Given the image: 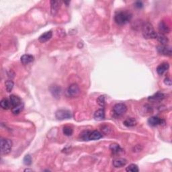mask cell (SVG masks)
<instances>
[{
    "instance_id": "obj_3",
    "label": "cell",
    "mask_w": 172,
    "mask_h": 172,
    "mask_svg": "<svg viewBox=\"0 0 172 172\" xmlns=\"http://www.w3.org/2000/svg\"><path fill=\"white\" fill-rule=\"evenodd\" d=\"M80 137L84 141H91V140H92V141H96V140L101 139L102 137V134L97 131H83V133L81 134Z\"/></svg>"
},
{
    "instance_id": "obj_23",
    "label": "cell",
    "mask_w": 172,
    "mask_h": 172,
    "mask_svg": "<svg viewBox=\"0 0 172 172\" xmlns=\"http://www.w3.org/2000/svg\"><path fill=\"white\" fill-rule=\"evenodd\" d=\"M0 105H1V107L4 110H8L9 108L11 107V103H10V100L7 99H3L0 102Z\"/></svg>"
},
{
    "instance_id": "obj_16",
    "label": "cell",
    "mask_w": 172,
    "mask_h": 172,
    "mask_svg": "<svg viewBox=\"0 0 172 172\" xmlns=\"http://www.w3.org/2000/svg\"><path fill=\"white\" fill-rule=\"evenodd\" d=\"M52 31L46 32L45 33L42 34V35L39 37L38 41L39 42H42V43H44V42L49 41V40L52 38Z\"/></svg>"
},
{
    "instance_id": "obj_9",
    "label": "cell",
    "mask_w": 172,
    "mask_h": 172,
    "mask_svg": "<svg viewBox=\"0 0 172 172\" xmlns=\"http://www.w3.org/2000/svg\"><path fill=\"white\" fill-rule=\"evenodd\" d=\"M148 123L149 124V125L152 126H156L158 125H161V124H165V120H163V119L159 118L157 117V116H152L149 118L148 120Z\"/></svg>"
},
{
    "instance_id": "obj_4",
    "label": "cell",
    "mask_w": 172,
    "mask_h": 172,
    "mask_svg": "<svg viewBox=\"0 0 172 172\" xmlns=\"http://www.w3.org/2000/svg\"><path fill=\"white\" fill-rule=\"evenodd\" d=\"M12 141L7 139L1 140V155H7L11 152L12 148Z\"/></svg>"
},
{
    "instance_id": "obj_14",
    "label": "cell",
    "mask_w": 172,
    "mask_h": 172,
    "mask_svg": "<svg viewBox=\"0 0 172 172\" xmlns=\"http://www.w3.org/2000/svg\"><path fill=\"white\" fill-rule=\"evenodd\" d=\"M127 160L124 158H117L113 161V165L116 168H120L125 166Z\"/></svg>"
},
{
    "instance_id": "obj_13",
    "label": "cell",
    "mask_w": 172,
    "mask_h": 172,
    "mask_svg": "<svg viewBox=\"0 0 172 172\" xmlns=\"http://www.w3.org/2000/svg\"><path fill=\"white\" fill-rule=\"evenodd\" d=\"M164 98H165V95L163 93H161V92H157V93L155 94L154 95H153V96H150L149 98H148V100L151 102H157L161 101V100H163Z\"/></svg>"
},
{
    "instance_id": "obj_26",
    "label": "cell",
    "mask_w": 172,
    "mask_h": 172,
    "mask_svg": "<svg viewBox=\"0 0 172 172\" xmlns=\"http://www.w3.org/2000/svg\"><path fill=\"white\" fill-rule=\"evenodd\" d=\"M63 134H64L65 135L71 136V135H72L73 131V129L69 126H65L63 129Z\"/></svg>"
},
{
    "instance_id": "obj_15",
    "label": "cell",
    "mask_w": 172,
    "mask_h": 172,
    "mask_svg": "<svg viewBox=\"0 0 172 172\" xmlns=\"http://www.w3.org/2000/svg\"><path fill=\"white\" fill-rule=\"evenodd\" d=\"M34 60V57L32 56V55H28V54L22 55L20 59L21 62H22V63L24 65H28L29 64V63L33 62Z\"/></svg>"
},
{
    "instance_id": "obj_27",
    "label": "cell",
    "mask_w": 172,
    "mask_h": 172,
    "mask_svg": "<svg viewBox=\"0 0 172 172\" xmlns=\"http://www.w3.org/2000/svg\"><path fill=\"white\" fill-rule=\"evenodd\" d=\"M24 163L26 165H30L32 164V157L30 155H26L24 158Z\"/></svg>"
},
{
    "instance_id": "obj_2",
    "label": "cell",
    "mask_w": 172,
    "mask_h": 172,
    "mask_svg": "<svg viewBox=\"0 0 172 172\" xmlns=\"http://www.w3.org/2000/svg\"><path fill=\"white\" fill-rule=\"evenodd\" d=\"M142 32L145 38L151 39L157 38V33L155 32L153 25L149 22H145L142 25Z\"/></svg>"
},
{
    "instance_id": "obj_19",
    "label": "cell",
    "mask_w": 172,
    "mask_h": 172,
    "mask_svg": "<svg viewBox=\"0 0 172 172\" xmlns=\"http://www.w3.org/2000/svg\"><path fill=\"white\" fill-rule=\"evenodd\" d=\"M50 90H51L52 95L55 97L58 98V97H60L61 93V89L60 87H59L58 86H53L51 87Z\"/></svg>"
},
{
    "instance_id": "obj_30",
    "label": "cell",
    "mask_w": 172,
    "mask_h": 172,
    "mask_svg": "<svg viewBox=\"0 0 172 172\" xmlns=\"http://www.w3.org/2000/svg\"><path fill=\"white\" fill-rule=\"evenodd\" d=\"M134 6L137 7V8H142V6H143V4H142L141 1H137L134 4Z\"/></svg>"
},
{
    "instance_id": "obj_31",
    "label": "cell",
    "mask_w": 172,
    "mask_h": 172,
    "mask_svg": "<svg viewBox=\"0 0 172 172\" xmlns=\"http://www.w3.org/2000/svg\"><path fill=\"white\" fill-rule=\"evenodd\" d=\"M164 82H165V83L166 85H168V86H170L171 84V81L169 78H165V80H164Z\"/></svg>"
},
{
    "instance_id": "obj_32",
    "label": "cell",
    "mask_w": 172,
    "mask_h": 172,
    "mask_svg": "<svg viewBox=\"0 0 172 172\" xmlns=\"http://www.w3.org/2000/svg\"><path fill=\"white\" fill-rule=\"evenodd\" d=\"M25 171H32V169H26L24 170Z\"/></svg>"
},
{
    "instance_id": "obj_22",
    "label": "cell",
    "mask_w": 172,
    "mask_h": 172,
    "mask_svg": "<svg viewBox=\"0 0 172 172\" xmlns=\"http://www.w3.org/2000/svg\"><path fill=\"white\" fill-rule=\"evenodd\" d=\"M124 124L127 127H132L135 126L137 124V120L133 118H129L124 120Z\"/></svg>"
},
{
    "instance_id": "obj_7",
    "label": "cell",
    "mask_w": 172,
    "mask_h": 172,
    "mask_svg": "<svg viewBox=\"0 0 172 172\" xmlns=\"http://www.w3.org/2000/svg\"><path fill=\"white\" fill-rule=\"evenodd\" d=\"M55 116L58 120H63L65 119H69L72 117V114L69 110H59L55 113Z\"/></svg>"
},
{
    "instance_id": "obj_29",
    "label": "cell",
    "mask_w": 172,
    "mask_h": 172,
    "mask_svg": "<svg viewBox=\"0 0 172 172\" xmlns=\"http://www.w3.org/2000/svg\"><path fill=\"white\" fill-rule=\"evenodd\" d=\"M22 109H23V106L21 104L19 106L13 108H12V112H13V114H14L16 115V114H19L21 111L22 110Z\"/></svg>"
},
{
    "instance_id": "obj_20",
    "label": "cell",
    "mask_w": 172,
    "mask_h": 172,
    "mask_svg": "<svg viewBox=\"0 0 172 172\" xmlns=\"http://www.w3.org/2000/svg\"><path fill=\"white\" fill-rule=\"evenodd\" d=\"M157 38L158 40V41L161 44V45H168V43L169 42L168 38L162 34H157Z\"/></svg>"
},
{
    "instance_id": "obj_10",
    "label": "cell",
    "mask_w": 172,
    "mask_h": 172,
    "mask_svg": "<svg viewBox=\"0 0 172 172\" xmlns=\"http://www.w3.org/2000/svg\"><path fill=\"white\" fill-rule=\"evenodd\" d=\"M62 4V1H51V14L55 16L57 14L60 9L61 6Z\"/></svg>"
},
{
    "instance_id": "obj_25",
    "label": "cell",
    "mask_w": 172,
    "mask_h": 172,
    "mask_svg": "<svg viewBox=\"0 0 172 172\" xmlns=\"http://www.w3.org/2000/svg\"><path fill=\"white\" fill-rule=\"evenodd\" d=\"M6 89L7 92H11L14 88V82L12 80H7L6 81Z\"/></svg>"
},
{
    "instance_id": "obj_5",
    "label": "cell",
    "mask_w": 172,
    "mask_h": 172,
    "mask_svg": "<svg viewBox=\"0 0 172 172\" xmlns=\"http://www.w3.org/2000/svg\"><path fill=\"white\" fill-rule=\"evenodd\" d=\"M127 107L125 104H123V103H118L114 105L113 108V112L114 114L116 116H122L124 115V114L126 112Z\"/></svg>"
},
{
    "instance_id": "obj_24",
    "label": "cell",
    "mask_w": 172,
    "mask_h": 172,
    "mask_svg": "<svg viewBox=\"0 0 172 172\" xmlns=\"http://www.w3.org/2000/svg\"><path fill=\"white\" fill-rule=\"evenodd\" d=\"M126 171L128 172H138L139 169L138 166L135 164H131L126 168Z\"/></svg>"
},
{
    "instance_id": "obj_28",
    "label": "cell",
    "mask_w": 172,
    "mask_h": 172,
    "mask_svg": "<svg viewBox=\"0 0 172 172\" xmlns=\"http://www.w3.org/2000/svg\"><path fill=\"white\" fill-rule=\"evenodd\" d=\"M97 102L100 106L104 107L105 105V97L104 96H100L98 97V98L97 99Z\"/></svg>"
},
{
    "instance_id": "obj_21",
    "label": "cell",
    "mask_w": 172,
    "mask_h": 172,
    "mask_svg": "<svg viewBox=\"0 0 172 172\" xmlns=\"http://www.w3.org/2000/svg\"><path fill=\"white\" fill-rule=\"evenodd\" d=\"M110 149L113 154H118L123 151V149L118 144H112L110 147Z\"/></svg>"
},
{
    "instance_id": "obj_12",
    "label": "cell",
    "mask_w": 172,
    "mask_h": 172,
    "mask_svg": "<svg viewBox=\"0 0 172 172\" xmlns=\"http://www.w3.org/2000/svg\"><path fill=\"white\" fill-rule=\"evenodd\" d=\"M158 28L160 34H164V35H165V34L169 33V32H170V29H169V26L166 24L164 21H161L159 24Z\"/></svg>"
},
{
    "instance_id": "obj_8",
    "label": "cell",
    "mask_w": 172,
    "mask_h": 172,
    "mask_svg": "<svg viewBox=\"0 0 172 172\" xmlns=\"http://www.w3.org/2000/svg\"><path fill=\"white\" fill-rule=\"evenodd\" d=\"M157 52L160 55H164V56H171L172 52L170 47L168 45H159L157 48Z\"/></svg>"
},
{
    "instance_id": "obj_6",
    "label": "cell",
    "mask_w": 172,
    "mask_h": 172,
    "mask_svg": "<svg viewBox=\"0 0 172 172\" xmlns=\"http://www.w3.org/2000/svg\"><path fill=\"white\" fill-rule=\"evenodd\" d=\"M80 93V89H79L78 84L73 83L67 88V94L69 97H76Z\"/></svg>"
},
{
    "instance_id": "obj_17",
    "label": "cell",
    "mask_w": 172,
    "mask_h": 172,
    "mask_svg": "<svg viewBox=\"0 0 172 172\" xmlns=\"http://www.w3.org/2000/svg\"><path fill=\"white\" fill-rule=\"evenodd\" d=\"M169 67V65L168 63H163L159 65L157 68V72L159 75H163L164 73H165L168 70Z\"/></svg>"
},
{
    "instance_id": "obj_1",
    "label": "cell",
    "mask_w": 172,
    "mask_h": 172,
    "mask_svg": "<svg viewBox=\"0 0 172 172\" xmlns=\"http://www.w3.org/2000/svg\"><path fill=\"white\" fill-rule=\"evenodd\" d=\"M132 19L131 12L127 11H119L116 13L114 16V21L118 25H124L128 23Z\"/></svg>"
},
{
    "instance_id": "obj_18",
    "label": "cell",
    "mask_w": 172,
    "mask_h": 172,
    "mask_svg": "<svg viewBox=\"0 0 172 172\" xmlns=\"http://www.w3.org/2000/svg\"><path fill=\"white\" fill-rule=\"evenodd\" d=\"M94 117L95 118V120H96L97 121H101L102 120H104L105 118V112L104 109H99L97 111H96L94 113Z\"/></svg>"
},
{
    "instance_id": "obj_11",
    "label": "cell",
    "mask_w": 172,
    "mask_h": 172,
    "mask_svg": "<svg viewBox=\"0 0 172 172\" xmlns=\"http://www.w3.org/2000/svg\"><path fill=\"white\" fill-rule=\"evenodd\" d=\"M10 101L11 103V106L13 108L19 106L20 105L22 104V100L19 97L16 96V95H11L10 96Z\"/></svg>"
}]
</instances>
